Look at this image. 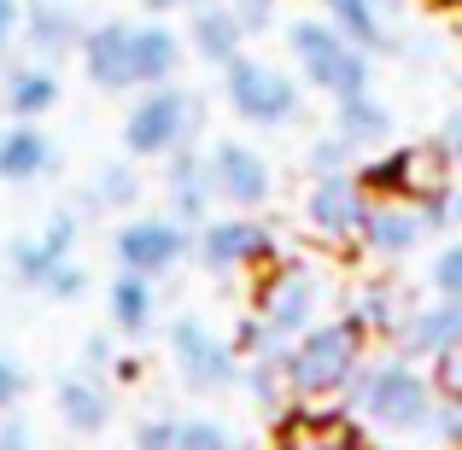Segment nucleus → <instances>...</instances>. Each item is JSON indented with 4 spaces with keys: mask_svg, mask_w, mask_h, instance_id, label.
Instances as JSON below:
<instances>
[{
    "mask_svg": "<svg viewBox=\"0 0 462 450\" xmlns=\"http://www.w3.org/2000/svg\"><path fill=\"white\" fill-rule=\"evenodd\" d=\"M193 258L211 275H258L270 263H282V246H275V228H263L252 211H228V216L199 223Z\"/></svg>",
    "mask_w": 462,
    "mask_h": 450,
    "instance_id": "1a4fd4ad",
    "label": "nucleus"
},
{
    "mask_svg": "<svg viewBox=\"0 0 462 450\" xmlns=\"http://www.w3.org/2000/svg\"><path fill=\"white\" fill-rule=\"evenodd\" d=\"M428 281H433V293H445V298H462V240H451V246H439V252H433V263H428Z\"/></svg>",
    "mask_w": 462,
    "mask_h": 450,
    "instance_id": "f704fd0d",
    "label": "nucleus"
},
{
    "mask_svg": "<svg viewBox=\"0 0 462 450\" xmlns=\"http://www.w3.org/2000/svg\"><path fill=\"white\" fill-rule=\"evenodd\" d=\"M351 316L363 322V334L369 339H398V327H404V298H398L393 281H369L357 287V298H351Z\"/></svg>",
    "mask_w": 462,
    "mask_h": 450,
    "instance_id": "bb28decb",
    "label": "nucleus"
},
{
    "mask_svg": "<svg viewBox=\"0 0 462 450\" xmlns=\"http://www.w3.org/2000/svg\"><path fill=\"white\" fill-rule=\"evenodd\" d=\"M439 141H445V152H451V158H462V106L445 117V135H439Z\"/></svg>",
    "mask_w": 462,
    "mask_h": 450,
    "instance_id": "a18cd8bd",
    "label": "nucleus"
},
{
    "mask_svg": "<svg viewBox=\"0 0 462 450\" xmlns=\"http://www.w3.org/2000/svg\"><path fill=\"white\" fill-rule=\"evenodd\" d=\"M322 18L334 23L346 41L369 47V53H381V47H386V12H381V0H322Z\"/></svg>",
    "mask_w": 462,
    "mask_h": 450,
    "instance_id": "a878e982",
    "label": "nucleus"
},
{
    "mask_svg": "<svg viewBox=\"0 0 462 450\" xmlns=\"http://www.w3.org/2000/svg\"><path fill=\"white\" fill-rule=\"evenodd\" d=\"M112 363H117V351H112L106 334H94L88 345H82V369H88V374H112Z\"/></svg>",
    "mask_w": 462,
    "mask_h": 450,
    "instance_id": "a19ab883",
    "label": "nucleus"
},
{
    "mask_svg": "<svg viewBox=\"0 0 462 450\" xmlns=\"http://www.w3.org/2000/svg\"><path fill=\"white\" fill-rule=\"evenodd\" d=\"M164 199H170V216H181L188 228L211 223L217 188H211V164H205V152L176 147L164 158Z\"/></svg>",
    "mask_w": 462,
    "mask_h": 450,
    "instance_id": "dca6fc26",
    "label": "nucleus"
},
{
    "mask_svg": "<svg viewBox=\"0 0 462 450\" xmlns=\"http://www.w3.org/2000/svg\"><path fill=\"white\" fill-rule=\"evenodd\" d=\"M240 386H246V398H252V409L258 416H275V409H287V374H282V351L275 357H252L246 369H240Z\"/></svg>",
    "mask_w": 462,
    "mask_h": 450,
    "instance_id": "c85d7f7f",
    "label": "nucleus"
},
{
    "mask_svg": "<svg viewBox=\"0 0 462 450\" xmlns=\"http://www.w3.org/2000/svg\"><path fill=\"white\" fill-rule=\"evenodd\" d=\"M223 100H228V112L252 129H287L299 117V106H305V94H299V82L287 77L282 65L235 53L223 65Z\"/></svg>",
    "mask_w": 462,
    "mask_h": 450,
    "instance_id": "39448f33",
    "label": "nucleus"
},
{
    "mask_svg": "<svg viewBox=\"0 0 462 450\" xmlns=\"http://www.w3.org/2000/svg\"><path fill=\"white\" fill-rule=\"evenodd\" d=\"M374 199L369 188L357 181V170H339V176H310L305 193V228L322 246L339 252H363V223H369Z\"/></svg>",
    "mask_w": 462,
    "mask_h": 450,
    "instance_id": "9b49d317",
    "label": "nucleus"
},
{
    "mask_svg": "<svg viewBox=\"0 0 462 450\" xmlns=\"http://www.w3.org/2000/svg\"><path fill=\"white\" fill-rule=\"evenodd\" d=\"M398 6H404V0H381V12H398Z\"/></svg>",
    "mask_w": 462,
    "mask_h": 450,
    "instance_id": "8fccbe9b",
    "label": "nucleus"
},
{
    "mask_svg": "<svg viewBox=\"0 0 462 450\" xmlns=\"http://www.w3.org/2000/svg\"><path fill=\"white\" fill-rule=\"evenodd\" d=\"M35 293H47V298H59V304H70V298H82L88 293V270H82L77 258H59L53 270H47V281L35 287Z\"/></svg>",
    "mask_w": 462,
    "mask_h": 450,
    "instance_id": "72a5a7b5",
    "label": "nucleus"
},
{
    "mask_svg": "<svg viewBox=\"0 0 462 450\" xmlns=\"http://www.w3.org/2000/svg\"><path fill=\"white\" fill-rule=\"evenodd\" d=\"M275 450H374V427L346 404H310V398H287L275 409Z\"/></svg>",
    "mask_w": 462,
    "mask_h": 450,
    "instance_id": "0eeeda50",
    "label": "nucleus"
},
{
    "mask_svg": "<svg viewBox=\"0 0 462 450\" xmlns=\"http://www.w3.org/2000/svg\"><path fill=\"white\" fill-rule=\"evenodd\" d=\"M205 164H211V188H217V205H228V211H263L275 193V170L270 158L258 147H246V141H217L211 152H205Z\"/></svg>",
    "mask_w": 462,
    "mask_h": 450,
    "instance_id": "ddd939ff",
    "label": "nucleus"
},
{
    "mask_svg": "<svg viewBox=\"0 0 462 450\" xmlns=\"http://www.w3.org/2000/svg\"><path fill=\"white\" fill-rule=\"evenodd\" d=\"M18 398H23V369L12 357H0V416H6Z\"/></svg>",
    "mask_w": 462,
    "mask_h": 450,
    "instance_id": "79ce46f5",
    "label": "nucleus"
},
{
    "mask_svg": "<svg viewBox=\"0 0 462 450\" xmlns=\"http://www.w3.org/2000/svg\"><path fill=\"white\" fill-rule=\"evenodd\" d=\"M228 6H235V18H240V30H246V41L282 23V18H275V0H228Z\"/></svg>",
    "mask_w": 462,
    "mask_h": 450,
    "instance_id": "58836bf2",
    "label": "nucleus"
},
{
    "mask_svg": "<svg viewBox=\"0 0 462 450\" xmlns=\"http://www.w3.org/2000/svg\"><path fill=\"white\" fill-rule=\"evenodd\" d=\"M77 59H82V77L100 94H141V82H135V23L129 18L88 23Z\"/></svg>",
    "mask_w": 462,
    "mask_h": 450,
    "instance_id": "4468645a",
    "label": "nucleus"
},
{
    "mask_svg": "<svg viewBox=\"0 0 462 450\" xmlns=\"http://www.w3.org/2000/svg\"><path fill=\"white\" fill-rule=\"evenodd\" d=\"M164 339H170V363H176V374H181L188 392L217 398V392H235L240 386V369H246L240 351L228 345L223 334H211L199 316H176Z\"/></svg>",
    "mask_w": 462,
    "mask_h": 450,
    "instance_id": "9d476101",
    "label": "nucleus"
},
{
    "mask_svg": "<svg viewBox=\"0 0 462 450\" xmlns=\"http://www.w3.org/2000/svg\"><path fill=\"white\" fill-rule=\"evenodd\" d=\"M188 47H193V59L211 65V70H223L235 53H246V30H240L235 6H228V0H199V6L188 12Z\"/></svg>",
    "mask_w": 462,
    "mask_h": 450,
    "instance_id": "f3484780",
    "label": "nucleus"
},
{
    "mask_svg": "<svg viewBox=\"0 0 462 450\" xmlns=\"http://www.w3.org/2000/svg\"><path fill=\"white\" fill-rule=\"evenodd\" d=\"M141 199V158H112V164L94 170V205H106V211H135Z\"/></svg>",
    "mask_w": 462,
    "mask_h": 450,
    "instance_id": "cd10ccee",
    "label": "nucleus"
},
{
    "mask_svg": "<svg viewBox=\"0 0 462 450\" xmlns=\"http://www.w3.org/2000/svg\"><path fill=\"white\" fill-rule=\"evenodd\" d=\"M53 164H59V147L42 124L12 117V124L0 129V181H42Z\"/></svg>",
    "mask_w": 462,
    "mask_h": 450,
    "instance_id": "aec40b11",
    "label": "nucleus"
},
{
    "mask_svg": "<svg viewBox=\"0 0 462 450\" xmlns=\"http://www.w3.org/2000/svg\"><path fill=\"white\" fill-rule=\"evenodd\" d=\"M287 53H293L299 77H305L310 88H322L328 100L363 94L374 82V53L357 47V41H346L328 18H293L287 23Z\"/></svg>",
    "mask_w": 462,
    "mask_h": 450,
    "instance_id": "7ed1b4c3",
    "label": "nucleus"
},
{
    "mask_svg": "<svg viewBox=\"0 0 462 450\" xmlns=\"http://www.w3.org/2000/svg\"><path fill=\"white\" fill-rule=\"evenodd\" d=\"M199 0H141V12H193Z\"/></svg>",
    "mask_w": 462,
    "mask_h": 450,
    "instance_id": "49530a36",
    "label": "nucleus"
},
{
    "mask_svg": "<svg viewBox=\"0 0 462 450\" xmlns=\"http://www.w3.org/2000/svg\"><path fill=\"white\" fill-rule=\"evenodd\" d=\"M193 129H199V100L176 82H158V88H141V100L129 106L124 152L141 158V164H164L176 147L193 141Z\"/></svg>",
    "mask_w": 462,
    "mask_h": 450,
    "instance_id": "20e7f679",
    "label": "nucleus"
},
{
    "mask_svg": "<svg viewBox=\"0 0 462 450\" xmlns=\"http://www.w3.org/2000/svg\"><path fill=\"white\" fill-rule=\"evenodd\" d=\"M346 404L357 409L374 433H428L439 392H433V381L416 369V357L398 351V357H369L363 363L357 381L346 386Z\"/></svg>",
    "mask_w": 462,
    "mask_h": 450,
    "instance_id": "f03ea898",
    "label": "nucleus"
},
{
    "mask_svg": "<svg viewBox=\"0 0 462 450\" xmlns=\"http://www.w3.org/2000/svg\"><path fill=\"white\" fill-rule=\"evenodd\" d=\"M228 345L240 351V363H252V357H275V351H287L282 339L270 334V322H263L258 310H246V316L235 322V334H228Z\"/></svg>",
    "mask_w": 462,
    "mask_h": 450,
    "instance_id": "7c9ffc66",
    "label": "nucleus"
},
{
    "mask_svg": "<svg viewBox=\"0 0 462 450\" xmlns=\"http://www.w3.org/2000/svg\"><path fill=\"white\" fill-rule=\"evenodd\" d=\"M428 381H433V392H439V398H451V404H462V339H457L451 351H439V357H433Z\"/></svg>",
    "mask_w": 462,
    "mask_h": 450,
    "instance_id": "c9c22d12",
    "label": "nucleus"
},
{
    "mask_svg": "<svg viewBox=\"0 0 462 450\" xmlns=\"http://www.w3.org/2000/svg\"><path fill=\"white\" fill-rule=\"evenodd\" d=\"M451 205H457V223H462V188H457V193H451Z\"/></svg>",
    "mask_w": 462,
    "mask_h": 450,
    "instance_id": "09e8293b",
    "label": "nucleus"
},
{
    "mask_svg": "<svg viewBox=\"0 0 462 450\" xmlns=\"http://www.w3.org/2000/svg\"><path fill=\"white\" fill-rule=\"evenodd\" d=\"M252 310L270 322V334L282 345H293L310 322H322V275L293 258L270 263V270L252 275Z\"/></svg>",
    "mask_w": 462,
    "mask_h": 450,
    "instance_id": "423d86ee",
    "label": "nucleus"
},
{
    "mask_svg": "<svg viewBox=\"0 0 462 450\" xmlns=\"http://www.w3.org/2000/svg\"><path fill=\"white\" fill-rule=\"evenodd\" d=\"M6 263H12V275H18L23 287H42V281H47V270H53L59 258H53V252H47L35 234H18V240L6 246Z\"/></svg>",
    "mask_w": 462,
    "mask_h": 450,
    "instance_id": "c756f323",
    "label": "nucleus"
},
{
    "mask_svg": "<svg viewBox=\"0 0 462 450\" xmlns=\"http://www.w3.org/2000/svg\"><path fill=\"white\" fill-rule=\"evenodd\" d=\"M35 240H42L53 258H77V216H70V211H53V216L42 223V234H35Z\"/></svg>",
    "mask_w": 462,
    "mask_h": 450,
    "instance_id": "e433bc0d",
    "label": "nucleus"
},
{
    "mask_svg": "<svg viewBox=\"0 0 462 450\" xmlns=\"http://www.w3.org/2000/svg\"><path fill=\"white\" fill-rule=\"evenodd\" d=\"M112 252H117V270H141V275H170L181 270V258L193 252V228L181 216H129L124 228L112 234Z\"/></svg>",
    "mask_w": 462,
    "mask_h": 450,
    "instance_id": "f8f14e48",
    "label": "nucleus"
},
{
    "mask_svg": "<svg viewBox=\"0 0 462 450\" xmlns=\"http://www.w3.org/2000/svg\"><path fill=\"white\" fill-rule=\"evenodd\" d=\"M433 12H445V18H462V0H428Z\"/></svg>",
    "mask_w": 462,
    "mask_h": 450,
    "instance_id": "de8ad7c7",
    "label": "nucleus"
},
{
    "mask_svg": "<svg viewBox=\"0 0 462 450\" xmlns=\"http://www.w3.org/2000/svg\"><path fill=\"white\" fill-rule=\"evenodd\" d=\"M462 339V298H445V293H433L428 304H410V316H404V327H398V339L393 345L404 351V357H439V351H451Z\"/></svg>",
    "mask_w": 462,
    "mask_h": 450,
    "instance_id": "2eb2a0df",
    "label": "nucleus"
},
{
    "mask_svg": "<svg viewBox=\"0 0 462 450\" xmlns=\"http://www.w3.org/2000/svg\"><path fill=\"white\" fill-rule=\"evenodd\" d=\"M18 30H23L30 59H70L82 47V35H88V23H82L70 6H59V0H30Z\"/></svg>",
    "mask_w": 462,
    "mask_h": 450,
    "instance_id": "a211bd4d",
    "label": "nucleus"
},
{
    "mask_svg": "<svg viewBox=\"0 0 462 450\" xmlns=\"http://www.w3.org/2000/svg\"><path fill=\"white\" fill-rule=\"evenodd\" d=\"M18 23H23V0H0V47L18 35Z\"/></svg>",
    "mask_w": 462,
    "mask_h": 450,
    "instance_id": "37998d69",
    "label": "nucleus"
},
{
    "mask_svg": "<svg viewBox=\"0 0 462 450\" xmlns=\"http://www.w3.org/2000/svg\"><path fill=\"white\" fill-rule=\"evenodd\" d=\"M53 404H59V421H65L70 433H82V439H94V433L112 427V392H106V374H100V381H94L88 369L65 374L59 392H53Z\"/></svg>",
    "mask_w": 462,
    "mask_h": 450,
    "instance_id": "412c9836",
    "label": "nucleus"
},
{
    "mask_svg": "<svg viewBox=\"0 0 462 450\" xmlns=\"http://www.w3.org/2000/svg\"><path fill=\"white\" fill-rule=\"evenodd\" d=\"M451 164L457 158L445 152V141L439 147H381L357 164V181L369 188V199H410L416 205L428 193L451 188Z\"/></svg>",
    "mask_w": 462,
    "mask_h": 450,
    "instance_id": "6e6552de",
    "label": "nucleus"
},
{
    "mask_svg": "<svg viewBox=\"0 0 462 450\" xmlns=\"http://www.w3.org/2000/svg\"><path fill=\"white\" fill-rule=\"evenodd\" d=\"M170 450H240V445H235V433H228L223 421H176Z\"/></svg>",
    "mask_w": 462,
    "mask_h": 450,
    "instance_id": "2f4dec72",
    "label": "nucleus"
},
{
    "mask_svg": "<svg viewBox=\"0 0 462 450\" xmlns=\"http://www.w3.org/2000/svg\"><path fill=\"white\" fill-rule=\"evenodd\" d=\"M428 223H421V205L410 199H374L369 223H363V252L369 258H404V252L421 246Z\"/></svg>",
    "mask_w": 462,
    "mask_h": 450,
    "instance_id": "6ab92c4d",
    "label": "nucleus"
},
{
    "mask_svg": "<svg viewBox=\"0 0 462 450\" xmlns=\"http://www.w3.org/2000/svg\"><path fill=\"white\" fill-rule=\"evenodd\" d=\"M369 363V334L357 316H334V322H310L293 345L282 351V374L287 392L310 398V404H334L346 398V386L357 381V369Z\"/></svg>",
    "mask_w": 462,
    "mask_h": 450,
    "instance_id": "f257e3e1",
    "label": "nucleus"
},
{
    "mask_svg": "<svg viewBox=\"0 0 462 450\" xmlns=\"http://www.w3.org/2000/svg\"><path fill=\"white\" fill-rule=\"evenodd\" d=\"M106 316H112V327H117V334H129V339L147 334V327L158 322V287H152V275L117 270L112 287H106Z\"/></svg>",
    "mask_w": 462,
    "mask_h": 450,
    "instance_id": "4be33fe9",
    "label": "nucleus"
},
{
    "mask_svg": "<svg viewBox=\"0 0 462 450\" xmlns=\"http://www.w3.org/2000/svg\"><path fill=\"white\" fill-rule=\"evenodd\" d=\"M0 94H6V117H30V124L65 100L59 70H47V65H12L6 82H0Z\"/></svg>",
    "mask_w": 462,
    "mask_h": 450,
    "instance_id": "393cba45",
    "label": "nucleus"
},
{
    "mask_svg": "<svg viewBox=\"0 0 462 450\" xmlns=\"http://www.w3.org/2000/svg\"><path fill=\"white\" fill-rule=\"evenodd\" d=\"M428 433L439 439L445 450H462V404H451V398H439L433 404V421H428Z\"/></svg>",
    "mask_w": 462,
    "mask_h": 450,
    "instance_id": "4c0bfd02",
    "label": "nucleus"
},
{
    "mask_svg": "<svg viewBox=\"0 0 462 450\" xmlns=\"http://www.w3.org/2000/svg\"><path fill=\"white\" fill-rule=\"evenodd\" d=\"M334 135H346L357 152H374V147L393 141V112L374 100V88L339 94V100H334Z\"/></svg>",
    "mask_w": 462,
    "mask_h": 450,
    "instance_id": "5701e85b",
    "label": "nucleus"
},
{
    "mask_svg": "<svg viewBox=\"0 0 462 450\" xmlns=\"http://www.w3.org/2000/svg\"><path fill=\"white\" fill-rule=\"evenodd\" d=\"M181 53H188V41H181V35L170 30L164 18H147V23H135V82H141V88H158V82H176V70H181Z\"/></svg>",
    "mask_w": 462,
    "mask_h": 450,
    "instance_id": "b1692460",
    "label": "nucleus"
},
{
    "mask_svg": "<svg viewBox=\"0 0 462 450\" xmlns=\"http://www.w3.org/2000/svg\"><path fill=\"white\" fill-rule=\"evenodd\" d=\"M0 450H35L30 427H23V421H6V427H0Z\"/></svg>",
    "mask_w": 462,
    "mask_h": 450,
    "instance_id": "c03bdc74",
    "label": "nucleus"
},
{
    "mask_svg": "<svg viewBox=\"0 0 462 450\" xmlns=\"http://www.w3.org/2000/svg\"><path fill=\"white\" fill-rule=\"evenodd\" d=\"M305 170H310V176H339V170H357V147H351L346 135H322V141H310Z\"/></svg>",
    "mask_w": 462,
    "mask_h": 450,
    "instance_id": "473e14b6",
    "label": "nucleus"
},
{
    "mask_svg": "<svg viewBox=\"0 0 462 450\" xmlns=\"http://www.w3.org/2000/svg\"><path fill=\"white\" fill-rule=\"evenodd\" d=\"M170 433H176V421L170 416H152L135 427V439H129V450H170Z\"/></svg>",
    "mask_w": 462,
    "mask_h": 450,
    "instance_id": "ea45409f",
    "label": "nucleus"
}]
</instances>
